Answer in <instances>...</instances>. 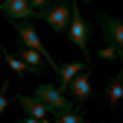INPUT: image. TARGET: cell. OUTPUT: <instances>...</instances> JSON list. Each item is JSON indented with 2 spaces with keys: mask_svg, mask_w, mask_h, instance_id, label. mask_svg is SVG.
Instances as JSON below:
<instances>
[{
  "mask_svg": "<svg viewBox=\"0 0 123 123\" xmlns=\"http://www.w3.org/2000/svg\"><path fill=\"white\" fill-rule=\"evenodd\" d=\"M3 59H6V65H9L15 73H26V70H29V65H26V62H24L21 56H12L6 47H3Z\"/></svg>",
  "mask_w": 123,
  "mask_h": 123,
  "instance_id": "12",
  "label": "cell"
},
{
  "mask_svg": "<svg viewBox=\"0 0 123 123\" xmlns=\"http://www.w3.org/2000/svg\"><path fill=\"white\" fill-rule=\"evenodd\" d=\"M103 62H111V59H120V50L114 47V44H105V47H100V53H97Z\"/></svg>",
  "mask_w": 123,
  "mask_h": 123,
  "instance_id": "14",
  "label": "cell"
},
{
  "mask_svg": "<svg viewBox=\"0 0 123 123\" xmlns=\"http://www.w3.org/2000/svg\"><path fill=\"white\" fill-rule=\"evenodd\" d=\"M35 97L47 105L50 111H56V114H59V111H70L73 105H76L73 97H68L65 91L56 88V85H38V88H35Z\"/></svg>",
  "mask_w": 123,
  "mask_h": 123,
  "instance_id": "1",
  "label": "cell"
},
{
  "mask_svg": "<svg viewBox=\"0 0 123 123\" xmlns=\"http://www.w3.org/2000/svg\"><path fill=\"white\" fill-rule=\"evenodd\" d=\"M70 97H73V103H85L88 97H91V76H88V70H82L76 79L70 82Z\"/></svg>",
  "mask_w": 123,
  "mask_h": 123,
  "instance_id": "8",
  "label": "cell"
},
{
  "mask_svg": "<svg viewBox=\"0 0 123 123\" xmlns=\"http://www.w3.org/2000/svg\"><path fill=\"white\" fill-rule=\"evenodd\" d=\"M15 29H18V35H21V41H24V47L38 50L44 59H47V65H53V59H50V53H47V50H44V44H41L38 32L32 29V24H26V21H15Z\"/></svg>",
  "mask_w": 123,
  "mask_h": 123,
  "instance_id": "5",
  "label": "cell"
},
{
  "mask_svg": "<svg viewBox=\"0 0 123 123\" xmlns=\"http://www.w3.org/2000/svg\"><path fill=\"white\" fill-rule=\"evenodd\" d=\"M120 100H123V70L114 73V79L109 82V91H105V103H109L111 109H114Z\"/></svg>",
  "mask_w": 123,
  "mask_h": 123,
  "instance_id": "10",
  "label": "cell"
},
{
  "mask_svg": "<svg viewBox=\"0 0 123 123\" xmlns=\"http://www.w3.org/2000/svg\"><path fill=\"white\" fill-rule=\"evenodd\" d=\"M82 3H88V0H82Z\"/></svg>",
  "mask_w": 123,
  "mask_h": 123,
  "instance_id": "18",
  "label": "cell"
},
{
  "mask_svg": "<svg viewBox=\"0 0 123 123\" xmlns=\"http://www.w3.org/2000/svg\"><path fill=\"white\" fill-rule=\"evenodd\" d=\"M29 3H32V6H35V12H38V15H41L44 9H47V0H29Z\"/></svg>",
  "mask_w": 123,
  "mask_h": 123,
  "instance_id": "16",
  "label": "cell"
},
{
  "mask_svg": "<svg viewBox=\"0 0 123 123\" xmlns=\"http://www.w3.org/2000/svg\"><path fill=\"white\" fill-rule=\"evenodd\" d=\"M6 100H9V82H0V117L6 111Z\"/></svg>",
  "mask_w": 123,
  "mask_h": 123,
  "instance_id": "15",
  "label": "cell"
},
{
  "mask_svg": "<svg viewBox=\"0 0 123 123\" xmlns=\"http://www.w3.org/2000/svg\"><path fill=\"white\" fill-rule=\"evenodd\" d=\"M21 59L29 65V70H41V65L47 62V59H44L38 50H32V47H24V50H21Z\"/></svg>",
  "mask_w": 123,
  "mask_h": 123,
  "instance_id": "11",
  "label": "cell"
},
{
  "mask_svg": "<svg viewBox=\"0 0 123 123\" xmlns=\"http://www.w3.org/2000/svg\"><path fill=\"white\" fill-rule=\"evenodd\" d=\"M73 3V15H70V24H68V38L79 47L85 56H88V26L82 21V15H79V6H76V0H70Z\"/></svg>",
  "mask_w": 123,
  "mask_h": 123,
  "instance_id": "4",
  "label": "cell"
},
{
  "mask_svg": "<svg viewBox=\"0 0 123 123\" xmlns=\"http://www.w3.org/2000/svg\"><path fill=\"white\" fill-rule=\"evenodd\" d=\"M70 15H73V3H56V6H47L41 12V18L47 21V26L53 32H68V24H70Z\"/></svg>",
  "mask_w": 123,
  "mask_h": 123,
  "instance_id": "2",
  "label": "cell"
},
{
  "mask_svg": "<svg viewBox=\"0 0 123 123\" xmlns=\"http://www.w3.org/2000/svg\"><path fill=\"white\" fill-rule=\"evenodd\" d=\"M103 29H105V38H109V44H114V47L120 50V59H123V21L111 18V15H97Z\"/></svg>",
  "mask_w": 123,
  "mask_h": 123,
  "instance_id": "6",
  "label": "cell"
},
{
  "mask_svg": "<svg viewBox=\"0 0 123 123\" xmlns=\"http://www.w3.org/2000/svg\"><path fill=\"white\" fill-rule=\"evenodd\" d=\"M21 123H47V120H41V117H32V114H26Z\"/></svg>",
  "mask_w": 123,
  "mask_h": 123,
  "instance_id": "17",
  "label": "cell"
},
{
  "mask_svg": "<svg viewBox=\"0 0 123 123\" xmlns=\"http://www.w3.org/2000/svg\"><path fill=\"white\" fill-rule=\"evenodd\" d=\"M0 15L6 21H32L38 12L29 0H3L0 3Z\"/></svg>",
  "mask_w": 123,
  "mask_h": 123,
  "instance_id": "3",
  "label": "cell"
},
{
  "mask_svg": "<svg viewBox=\"0 0 123 123\" xmlns=\"http://www.w3.org/2000/svg\"><path fill=\"white\" fill-rule=\"evenodd\" d=\"M56 123H88V120H85L79 111L70 109V111H59V114H56Z\"/></svg>",
  "mask_w": 123,
  "mask_h": 123,
  "instance_id": "13",
  "label": "cell"
},
{
  "mask_svg": "<svg viewBox=\"0 0 123 123\" xmlns=\"http://www.w3.org/2000/svg\"><path fill=\"white\" fill-rule=\"evenodd\" d=\"M53 68L59 70V88H62V91H68L70 82L85 70V62H68V65H59V62L53 59Z\"/></svg>",
  "mask_w": 123,
  "mask_h": 123,
  "instance_id": "7",
  "label": "cell"
},
{
  "mask_svg": "<svg viewBox=\"0 0 123 123\" xmlns=\"http://www.w3.org/2000/svg\"><path fill=\"white\" fill-rule=\"evenodd\" d=\"M18 103H21V109H24L26 114H32V117H41V120H47V111H50V109H47V105H44V103H41V100H38L35 94H32V97H26V94H18Z\"/></svg>",
  "mask_w": 123,
  "mask_h": 123,
  "instance_id": "9",
  "label": "cell"
}]
</instances>
